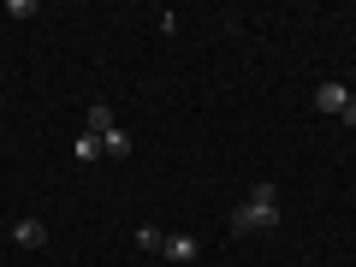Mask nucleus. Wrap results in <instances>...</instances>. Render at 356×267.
<instances>
[{
  "mask_svg": "<svg viewBox=\"0 0 356 267\" xmlns=\"http://www.w3.org/2000/svg\"><path fill=\"white\" fill-rule=\"evenodd\" d=\"M161 255H166V261H178V267H191L196 255H202V243H196L191 232H172V238L161 243Z\"/></svg>",
  "mask_w": 356,
  "mask_h": 267,
  "instance_id": "nucleus-2",
  "label": "nucleus"
},
{
  "mask_svg": "<svg viewBox=\"0 0 356 267\" xmlns=\"http://www.w3.org/2000/svg\"><path fill=\"white\" fill-rule=\"evenodd\" d=\"M125 149H131V137H125V131L113 125V131H107V137H102V154H125Z\"/></svg>",
  "mask_w": 356,
  "mask_h": 267,
  "instance_id": "nucleus-8",
  "label": "nucleus"
},
{
  "mask_svg": "<svg viewBox=\"0 0 356 267\" xmlns=\"http://www.w3.org/2000/svg\"><path fill=\"white\" fill-rule=\"evenodd\" d=\"M13 238L24 243V250H42V243H48V226H42V220H18V226H13Z\"/></svg>",
  "mask_w": 356,
  "mask_h": 267,
  "instance_id": "nucleus-5",
  "label": "nucleus"
},
{
  "mask_svg": "<svg viewBox=\"0 0 356 267\" xmlns=\"http://www.w3.org/2000/svg\"><path fill=\"white\" fill-rule=\"evenodd\" d=\"M344 102H350V89H344V83H321L315 89V107H321V113H344Z\"/></svg>",
  "mask_w": 356,
  "mask_h": 267,
  "instance_id": "nucleus-3",
  "label": "nucleus"
},
{
  "mask_svg": "<svg viewBox=\"0 0 356 267\" xmlns=\"http://www.w3.org/2000/svg\"><path fill=\"white\" fill-rule=\"evenodd\" d=\"M72 154H77V161H102V137H95V131H77Z\"/></svg>",
  "mask_w": 356,
  "mask_h": 267,
  "instance_id": "nucleus-6",
  "label": "nucleus"
},
{
  "mask_svg": "<svg viewBox=\"0 0 356 267\" xmlns=\"http://www.w3.org/2000/svg\"><path fill=\"white\" fill-rule=\"evenodd\" d=\"M273 226H280V196H273V184H255L243 196V208L232 214V232L250 238V232H273Z\"/></svg>",
  "mask_w": 356,
  "mask_h": 267,
  "instance_id": "nucleus-1",
  "label": "nucleus"
},
{
  "mask_svg": "<svg viewBox=\"0 0 356 267\" xmlns=\"http://www.w3.org/2000/svg\"><path fill=\"white\" fill-rule=\"evenodd\" d=\"M83 131L107 137V131H113V107H107V102H89V113H83Z\"/></svg>",
  "mask_w": 356,
  "mask_h": 267,
  "instance_id": "nucleus-4",
  "label": "nucleus"
},
{
  "mask_svg": "<svg viewBox=\"0 0 356 267\" xmlns=\"http://www.w3.org/2000/svg\"><path fill=\"white\" fill-rule=\"evenodd\" d=\"M161 243H166V232H154V226L137 232V250H143V255H161Z\"/></svg>",
  "mask_w": 356,
  "mask_h": 267,
  "instance_id": "nucleus-7",
  "label": "nucleus"
},
{
  "mask_svg": "<svg viewBox=\"0 0 356 267\" xmlns=\"http://www.w3.org/2000/svg\"><path fill=\"white\" fill-rule=\"evenodd\" d=\"M339 119H344V125H356V89H350V102H344V113H339Z\"/></svg>",
  "mask_w": 356,
  "mask_h": 267,
  "instance_id": "nucleus-9",
  "label": "nucleus"
}]
</instances>
